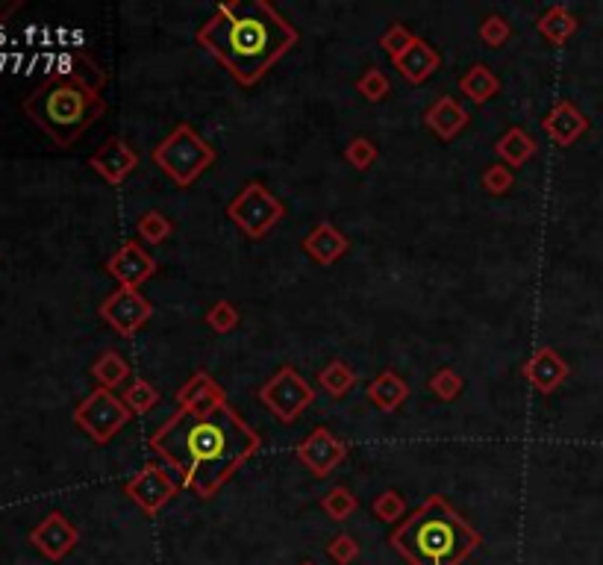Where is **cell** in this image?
<instances>
[{"label": "cell", "instance_id": "6da1fadb", "mask_svg": "<svg viewBox=\"0 0 603 565\" xmlns=\"http://www.w3.org/2000/svg\"><path fill=\"white\" fill-rule=\"evenodd\" d=\"M259 448V433L233 410L227 392L177 407L151 436L153 454L180 471V489L195 492L201 501L215 498Z\"/></svg>", "mask_w": 603, "mask_h": 565}, {"label": "cell", "instance_id": "7a4b0ae2", "mask_svg": "<svg viewBox=\"0 0 603 565\" xmlns=\"http://www.w3.org/2000/svg\"><path fill=\"white\" fill-rule=\"evenodd\" d=\"M195 39L239 86H256L298 45V30L268 0H230L215 9Z\"/></svg>", "mask_w": 603, "mask_h": 565}, {"label": "cell", "instance_id": "3957f363", "mask_svg": "<svg viewBox=\"0 0 603 565\" xmlns=\"http://www.w3.org/2000/svg\"><path fill=\"white\" fill-rule=\"evenodd\" d=\"M480 542V533L453 510L445 495H430L389 533V545L409 565H462Z\"/></svg>", "mask_w": 603, "mask_h": 565}, {"label": "cell", "instance_id": "277c9868", "mask_svg": "<svg viewBox=\"0 0 603 565\" xmlns=\"http://www.w3.org/2000/svg\"><path fill=\"white\" fill-rule=\"evenodd\" d=\"M24 112L39 130L51 136L56 148H71L95 121H101L106 103L101 95L89 92L71 77L51 74L36 86V92L27 95Z\"/></svg>", "mask_w": 603, "mask_h": 565}, {"label": "cell", "instance_id": "5b68a950", "mask_svg": "<svg viewBox=\"0 0 603 565\" xmlns=\"http://www.w3.org/2000/svg\"><path fill=\"white\" fill-rule=\"evenodd\" d=\"M153 165L180 189H189L215 165V148L192 124H177L151 151Z\"/></svg>", "mask_w": 603, "mask_h": 565}, {"label": "cell", "instance_id": "8992f818", "mask_svg": "<svg viewBox=\"0 0 603 565\" xmlns=\"http://www.w3.org/2000/svg\"><path fill=\"white\" fill-rule=\"evenodd\" d=\"M227 215H230V221H233L248 239L259 242V239L268 236V230H271L274 224L283 221L286 206H283L280 198H274V195L268 192L265 183L253 180L248 186H242V192L227 204Z\"/></svg>", "mask_w": 603, "mask_h": 565}, {"label": "cell", "instance_id": "52a82bcc", "mask_svg": "<svg viewBox=\"0 0 603 565\" xmlns=\"http://www.w3.org/2000/svg\"><path fill=\"white\" fill-rule=\"evenodd\" d=\"M259 401L265 404V410L274 418H280L283 424H292L295 418H301L303 412L315 404V389L309 386V380L301 377L298 368L292 365H280L259 389Z\"/></svg>", "mask_w": 603, "mask_h": 565}, {"label": "cell", "instance_id": "ba28073f", "mask_svg": "<svg viewBox=\"0 0 603 565\" xmlns=\"http://www.w3.org/2000/svg\"><path fill=\"white\" fill-rule=\"evenodd\" d=\"M130 418H133V412L127 410V404L115 392L101 389V386L92 395H86L74 410V424L95 445H109L130 424Z\"/></svg>", "mask_w": 603, "mask_h": 565}, {"label": "cell", "instance_id": "9c48e42d", "mask_svg": "<svg viewBox=\"0 0 603 565\" xmlns=\"http://www.w3.org/2000/svg\"><path fill=\"white\" fill-rule=\"evenodd\" d=\"M177 492H180V486L159 463H148L124 483V495L145 515L162 513L177 498Z\"/></svg>", "mask_w": 603, "mask_h": 565}, {"label": "cell", "instance_id": "30bf717a", "mask_svg": "<svg viewBox=\"0 0 603 565\" xmlns=\"http://www.w3.org/2000/svg\"><path fill=\"white\" fill-rule=\"evenodd\" d=\"M98 312L121 339H133L153 318V304L139 289H115Z\"/></svg>", "mask_w": 603, "mask_h": 565}, {"label": "cell", "instance_id": "8fae6325", "mask_svg": "<svg viewBox=\"0 0 603 565\" xmlns=\"http://www.w3.org/2000/svg\"><path fill=\"white\" fill-rule=\"evenodd\" d=\"M103 268L118 283V289H142V283H148L159 271V262L142 248L139 239H127L112 257L106 259Z\"/></svg>", "mask_w": 603, "mask_h": 565}, {"label": "cell", "instance_id": "7c38bea8", "mask_svg": "<svg viewBox=\"0 0 603 565\" xmlns=\"http://www.w3.org/2000/svg\"><path fill=\"white\" fill-rule=\"evenodd\" d=\"M345 457H348V445L339 436H333L327 427H315L298 445V460L318 480L330 477Z\"/></svg>", "mask_w": 603, "mask_h": 565}, {"label": "cell", "instance_id": "4fadbf2b", "mask_svg": "<svg viewBox=\"0 0 603 565\" xmlns=\"http://www.w3.org/2000/svg\"><path fill=\"white\" fill-rule=\"evenodd\" d=\"M30 542H33V548H36L45 560L59 563V560H65V557L77 548L80 530L56 510V513H51L45 521H39V524L30 530Z\"/></svg>", "mask_w": 603, "mask_h": 565}, {"label": "cell", "instance_id": "5bb4252c", "mask_svg": "<svg viewBox=\"0 0 603 565\" xmlns=\"http://www.w3.org/2000/svg\"><path fill=\"white\" fill-rule=\"evenodd\" d=\"M139 162H142L139 151H136L127 139H121V136L106 139L101 148L89 156L92 171L101 174L109 186H121V183H124L136 168H139Z\"/></svg>", "mask_w": 603, "mask_h": 565}, {"label": "cell", "instance_id": "9a60e30c", "mask_svg": "<svg viewBox=\"0 0 603 565\" xmlns=\"http://www.w3.org/2000/svg\"><path fill=\"white\" fill-rule=\"evenodd\" d=\"M568 362L562 360V354L551 348V345H545V348H539L533 357H527V360L521 362V377L539 392V395H551L556 392L565 380H568Z\"/></svg>", "mask_w": 603, "mask_h": 565}, {"label": "cell", "instance_id": "2e32d148", "mask_svg": "<svg viewBox=\"0 0 603 565\" xmlns=\"http://www.w3.org/2000/svg\"><path fill=\"white\" fill-rule=\"evenodd\" d=\"M303 251L306 257L318 265H336L339 259L351 251V239L330 221H318L306 236H303Z\"/></svg>", "mask_w": 603, "mask_h": 565}, {"label": "cell", "instance_id": "e0dca14e", "mask_svg": "<svg viewBox=\"0 0 603 565\" xmlns=\"http://www.w3.org/2000/svg\"><path fill=\"white\" fill-rule=\"evenodd\" d=\"M542 130L548 133V139H551L553 145L571 148L589 130V118L571 101H556L551 112L542 118Z\"/></svg>", "mask_w": 603, "mask_h": 565}, {"label": "cell", "instance_id": "ac0fdd59", "mask_svg": "<svg viewBox=\"0 0 603 565\" xmlns=\"http://www.w3.org/2000/svg\"><path fill=\"white\" fill-rule=\"evenodd\" d=\"M468 121H471L468 109L456 101V98H451V95L436 98V101L427 106V112H424V124H427L442 142H453V139L468 127Z\"/></svg>", "mask_w": 603, "mask_h": 565}, {"label": "cell", "instance_id": "d6986e66", "mask_svg": "<svg viewBox=\"0 0 603 565\" xmlns=\"http://www.w3.org/2000/svg\"><path fill=\"white\" fill-rule=\"evenodd\" d=\"M392 65L398 68V74H401L406 83L421 86V83H427V80L439 71L442 56H439V51H436L430 42L415 39L409 51L403 53V56H398V59H392Z\"/></svg>", "mask_w": 603, "mask_h": 565}, {"label": "cell", "instance_id": "ffe728a7", "mask_svg": "<svg viewBox=\"0 0 603 565\" xmlns=\"http://www.w3.org/2000/svg\"><path fill=\"white\" fill-rule=\"evenodd\" d=\"M368 401L380 412H398L409 401V383L398 371L386 368L368 383Z\"/></svg>", "mask_w": 603, "mask_h": 565}, {"label": "cell", "instance_id": "44dd1931", "mask_svg": "<svg viewBox=\"0 0 603 565\" xmlns=\"http://www.w3.org/2000/svg\"><path fill=\"white\" fill-rule=\"evenodd\" d=\"M56 74H62V77H71L74 83H80V86H86L89 92H95V95H101V89L106 86V71H103L101 65L89 56V53L83 51H71L65 53L62 59H59V71Z\"/></svg>", "mask_w": 603, "mask_h": 565}, {"label": "cell", "instance_id": "7402d4cb", "mask_svg": "<svg viewBox=\"0 0 603 565\" xmlns=\"http://www.w3.org/2000/svg\"><path fill=\"white\" fill-rule=\"evenodd\" d=\"M459 92L471 103L483 106V103H489L492 98L501 95V77H498L489 65L474 62V65L459 77Z\"/></svg>", "mask_w": 603, "mask_h": 565}, {"label": "cell", "instance_id": "603a6c76", "mask_svg": "<svg viewBox=\"0 0 603 565\" xmlns=\"http://www.w3.org/2000/svg\"><path fill=\"white\" fill-rule=\"evenodd\" d=\"M536 151H539V145H536V139L524 127H509L501 139H498V145H495V154H498V159H501L506 168L527 165L536 156Z\"/></svg>", "mask_w": 603, "mask_h": 565}, {"label": "cell", "instance_id": "cb8c5ba5", "mask_svg": "<svg viewBox=\"0 0 603 565\" xmlns=\"http://www.w3.org/2000/svg\"><path fill=\"white\" fill-rule=\"evenodd\" d=\"M577 15L571 12V9H565V6H559V3H553L545 9V15L536 21V30L551 42L553 48H562L574 33H577Z\"/></svg>", "mask_w": 603, "mask_h": 565}, {"label": "cell", "instance_id": "d4e9b609", "mask_svg": "<svg viewBox=\"0 0 603 565\" xmlns=\"http://www.w3.org/2000/svg\"><path fill=\"white\" fill-rule=\"evenodd\" d=\"M92 377L98 380V386L101 389H109V392H115L118 386H124L127 383V377H130V362L124 360L118 351H103L98 360L92 362Z\"/></svg>", "mask_w": 603, "mask_h": 565}, {"label": "cell", "instance_id": "484cf974", "mask_svg": "<svg viewBox=\"0 0 603 565\" xmlns=\"http://www.w3.org/2000/svg\"><path fill=\"white\" fill-rule=\"evenodd\" d=\"M318 383L327 395L333 398H345L356 386V371H353L348 362L342 360H330L321 371H318Z\"/></svg>", "mask_w": 603, "mask_h": 565}, {"label": "cell", "instance_id": "4316f807", "mask_svg": "<svg viewBox=\"0 0 603 565\" xmlns=\"http://www.w3.org/2000/svg\"><path fill=\"white\" fill-rule=\"evenodd\" d=\"M121 401L127 404V410L133 412V415H148L159 407V401H162V395H159V389L153 386L151 380H133L127 389H124V395H121Z\"/></svg>", "mask_w": 603, "mask_h": 565}, {"label": "cell", "instance_id": "83f0119b", "mask_svg": "<svg viewBox=\"0 0 603 565\" xmlns=\"http://www.w3.org/2000/svg\"><path fill=\"white\" fill-rule=\"evenodd\" d=\"M136 233H139V239H142L145 245H162V242L171 239V233H174V221H171L168 215H162L159 209H148V212L139 215V221H136Z\"/></svg>", "mask_w": 603, "mask_h": 565}, {"label": "cell", "instance_id": "f1b7e54d", "mask_svg": "<svg viewBox=\"0 0 603 565\" xmlns=\"http://www.w3.org/2000/svg\"><path fill=\"white\" fill-rule=\"evenodd\" d=\"M224 389L215 383V377L209 371H195L186 386L177 389V407H186V404H198V401H206V398H215L221 395Z\"/></svg>", "mask_w": 603, "mask_h": 565}, {"label": "cell", "instance_id": "f546056e", "mask_svg": "<svg viewBox=\"0 0 603 565\" xmlns=\"http://www.w3.org/2000/svg\"><path fill=\"white\" fill-rule=\"evenodd\" d=\"M206 327L212 330V333H218V336H227V333H233L239 324H242V312L239 307L233 304V301H227V298H221V301H215L212 307L206 309Z\"/></svg>", "mask_w": 603, "mask_h": 565}, {"label": "cell", "instance_id": "4dcf8cb0", "mask_svg": "<svg viewBox=\"0 0 603 565\" xmlns=\"http://www.w3.org/2000/svg\"><path fill=\"white\" fill-rule=\"evenodd\" d=\"M321 510L327 513L330 521H348L356 510H359V501L348 486H333L324 498H321Z\"/></svg>", "mask_w": 603, "mask_h": 565}, {"label": "cell", "instance_id": "1f68e13d", "mask_svg": "<svg viewBox=\"0 0 603 565\" xmlns=\"http://www.w3.org/2000/svg\"><path fill=\"white\" fill-rule=\"evenodd\" d=\"M356 92L368 103H380L389 98L392 83H389L386 71H380V68L374 65V68H365V71H362V77L356 80Z\"/></svg>", "mask_w": 603, "mask_h": 565}, {"label": "cell", "instance_id": "d6a6232c", "mask_svg": "<svg viewBox=\"0 0 603 565\" xmlns=\"http://www.w3.org/2000/svg\"><path fill=\"white\" fill-rule=\"evenodd\" d=\"M371 513L377 515L383 524H398L406 515V498H403L398 489H386L380 492L374 501H371Z\"/></svg>", "mask_w": 603, "mask_h": 565}, {"label": "cell", "instance_id": "836d02e7", "mask_svg": "<svg viewBox=\"0 0 603 565\" xmlns=\"http://www.w3.org/2000/svg\"><path fill=\"white\" fill-rule=\"evenodd\" d=\"M427 386H430V392H433L439 401H445V404H448V401H456V398L462 395L465 380L459 377V371H453V368L445 365V368H439V371L430 377V383H427Z\"/></svg>", "mask_w": 603, "mask_h": 565}, {"label": "cell", "instance_id": "e575fe53", "mask_svg": "<svg viewBox=\"0 0 603 565\" xmlns=\"http://www.w3.org/2000/svg\"><path fill=\"white\" fill-rule=\"evenodd\" d=\"M418 36L409 30V27H403V24H389L386 30H383V36H380V51H386L389 59H398L403 53L412 48V42H415Z\"/></svg>", "mask_w": 603, "mask_h": 565}, {"label": "cell", "instance_id": "d590c367", "mask_svg": "<svg viewBox=\"0 0 603 565\" xmlns=\"http://www.w3.org/2000/svg\"><path fill=\"white\" fill-rule=\"evenodd\" d=\"M512 186H515V171L506 168L503 162H495V165H489L483 171V189H486V195L503 198V195H509Z\"/></svg>", "mask_w": 603, "mask_h": 565}, {"label": "cell", "instance_id": "8d00e7d4", "mask_svg": "<svg viewBox=\"0 0 603 565\" xmlns=\"http://www.w3.org/2000/svg\"><path fill=\"white\" fill-rule=\"evenodd\" d=\"M377 156H380V151L368 136H356V139H351V145L345 148V162L356 171H368L377 162Z\"/></svg>", "mask_w": 603, "mask_h": 565}, {"label": "cell", "instance_id": "74e56055", "mask_svg": "<svg viewBox=\"0 0 603 565\" xmlns=\"http://www.w3.org/2000/svg\"><path fill=\"white\" fill-rule=\"evenodd\" d=\"M509 36H512V27H509V21L498 15V12H492V15H486L483 21H480V42L483 45H489V48H503L506 42H509Z\"/></svg>", "mask_w": 603, "mask_h": 565}, {"label": "cell", "instance_id": "f35d334b", "mask_svg": "<svg viewBox=\"0 0 603 565\" xmlns=\"http://www.w3.org/2000/svg\"><path fill=\"white\" fill-rule=\"evenodd\" d=\"M359 554H362V548H359V542L353 539L351 533H336V536L330 539V545H327V557L336 565L356 563Z\"/></svg>", "mask_w": 603, "mask_h": 565}, {"label": "cell", "instance_id": "ab89813d", "mask_svg": "<svg viewBox=\"0 0 603 565\" xmlns=\"http://www.w3.org/2000/svg\"><path fill=\"white\" fill-rule=\"evenodd\" d=\"M21 6H24L21 0H6V3H0V21H6L9 15H15Z\"/></svg>", "mask_w": 603, "mask_h": 565}, {"label": "cell", "instance_id": "60d3db41", "mask_svg": "<svg viewBox=\"0 0 603 565\" xmlns=\"http://www.w3.org/2000/svg\"><path fill=\"white\" fill-rule=\"evenodd\" d=\"M298 565H315V563H312V560H303V563H298Z\"/></svg>", "mask_w": 603, "mask_h": 565}]
</instances>
